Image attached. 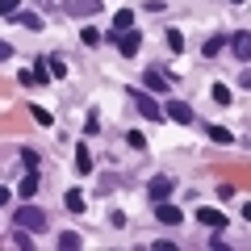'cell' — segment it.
Listing matches in <instances>:
<instances>
[{"label": "cell", "mask_w": 251, "mask_h": 251, "mask_svg": "<svg viewBox=\"0 0 251 251\" xmlns=\"http://www.w3.org/2000/svg\"><path fill=\"white\" fill-rule=\"evenodd\" d=\"M13 226H17V230L38 234V230H46V214H42L38 205H21L17 214H13Z\"/></svg>", "instance_id": "obj_1"}, {"label": "cell", "mask_w": 251, "mask_h": 251, "mask_svg": "<svg viewBox=\"0 0 251 251\" xmlns=\"http://www.w3.org/2000/svg\"><path fill=\"white\" fill-rule=\"evenodd\" d=\"M113 42H117V50H122L126 59H134L138 46H143V34H138L134 25H126V29H113Z\"/></svg>", "instance_id": "obj_2"}, {"label": "cell", "mask_w": 251, "mask_h": 251, "mask_svg": "<svg viewBox=\"0 0 251 251\" xmlns=\"http://www.w3.org/2000/svg\"><path fill=\"white\" fill-rule=\"evenodd\" d=\"M130 100H134V109L147 117V122H163V105L151 97V92H130Z\"/></svg>", "instance_id": "obj_3"}, {"label": "cell", "mask_w": 251, "mask_h": 251, "mask_svg": "<svg viewBox=\"0 0 251 251\" xmlns=\"http://www.w3.org/2000/svg\"><path fill=\"white\" fill-rule=\"evenodd\" d=\"M226 42H230V54H234L239 63H247V59H251V34H247V29H234Z\"/></svg>", "instance_id": "obj_4"}, {"label": "cell", "mask_w": 251, "mask_h": 251, "mask_svg": "<svg viewBox=\"0 0 251 251\" xmlns=\"http://www.w3.org/2000/svg\"><path fill=\"white\" fill-rule=\"evenodd\" d=\"M163 117H172V122H180V126H193V105H188V100H168V105H163Z\"/></svg>", "instance_id": "obj_5"}, {"label": "cell", "mask_w": 251, "mask_h": 251, "mask_svg": "<svg viewBox=\"0 0 251 251\" xmlns=\"http://www.w3.org/2000/svg\"><path fill=\"white\" fill-rule=\"evenodd\" d=\"M63 13H67V17H97V13H100V0H67Z\"/></svg>", "instance_id": "obj_6"}, {"label": "cell", "mask_w": 251, "mask_h": 251, "mask_svg": "<svg viewBox=\"0 0 251 251\" xmlns=\"http://www.w3.org/2000/svg\"><path fill=\"white\" fill-rule=\"evenodd\" d=\"M197 222H201V226H209V230H222V226H226V214H222V209L201 205V209H197Z\"/></svg>", "instance_id": "obj_7"}, {"label": "cell", "mask_w": 251, "mask_h": 251, "mask_svg": "<svg viewBox=\"0 0 251 251\" xmlns=\"http://www.w3.org/2000/svg\"><path fill=\"white\" fill-rule=\"evenodd\" d=\"M147 193H151V201H168L172 197V180L168 176H155L151 184H147Z\"/></svg>", "instance_id": "obj_8"}, {"label": "cell", "mask_w": 251, "mask_h": 251, "mask_svg": "<svg viewBox=\"0 0 251 251\" xmlns=\"http://www.w3.org/2000/svg\"><path fill=\"white\" fill-rule=\"evenodd\" d=\"M155 214H159V222H163V226H180V218H184L176 205H168V201H155Z\"/></svg>", "instance_id": "obj_9"}, {"label": "cell", "mask_w": 251, "mask_h": 251, "mask_svg": "<svg viewBox=\"0 0 251 251\" xmlns=\"http://www.w3.org/2000/svg\"><path fill=\"white\" fill-rule=\"evenodd\" d=\"M13 17V25H25V29H42V17L38 13H25V9H17V13H9Z\"/></svg>", "instance_id": "obj_10"}, {"label": "cell", "mask_w": 251, "mask_h": 251, "mask_svg": "<svg viewBox=\"0 0 251 251\" xmlns=\"http://www.w3.org/2000/svg\"><path fill=\"white\" fill-rule=\"evenodd\" d=\"M75 172H80V176H88V172H92V151H88V147H75Z\"/></svg>", "instance_id": "obj_11"}, {"label": "cell", "mask_w": 251, "mask_h": 251, "mask_svg": "<svg viewBox=\"0 0 251 251\" xmlns=\"http://www.w3.org/2000/svg\"><path fill=\"white\" fill-rule=\"evenodd\" d=\"M63 201H67V209H72V214H84V205H88L80 188H67V197H63Z\"/></svg>", "instance_id": "obj_12"}, {"label": "cell", "mask_w": 251, "mask_h": 251, "mask_svg": "<svg viewBox=\"0 0 251 251\" xmlns=\"http://www.w3.org/2000/svg\"><path fill=\"white\" fill-rule=\"evenodd\" d=\"M147 88H155V92H172V84H168V75H159L151 67V72H147Z\"/></svg>", "instance_id": "obj_13"}, {"label": "cell", "mask_w": 251, "mask_h": 251, "mask_svg": "<svg viewBox=\"0 0 251 251\" xmlns=\"http://www.w3.org/2000/svg\"><path fill=\"white\" fill-rule=\"evenodd\" d=\"M42 63H46V72H50V75H59V80H63V75H67V63H63L59 54H46Z\"/></svg>", "instance_id": "obj_14"}, {"label": "cell", "mask_w": 251, "mask_h": 251, "mask_svg": "<svg viewBox=\"0 0 251 251\" xmlns=\"http://www.w3.org/2000/svg\"><path fill=\"white\" fill-rule=\"evenodd\" d=\"M222 50H226V34H214L205 42V59H214V54H222Z\"/></svg>", "instance_id": "obj_15"}, {"label": "cell", "mask_w": 251, "mask_h": 251, "mask_svg": "<svg viewBox=\"0 0 251 251\" xmlns=\"http://www.w3.org/2000/svg\"><path fill=\"white\" fill-rule=\"evenodd\" d=\"M17 193H21V197H34V193H38V176H34V172H25V180H21V188H17Z\"/></svg>", "instance_id": "obj_16"}, {"label": "cell", "mask_w": 251, "mask_h": 251, "mask_svg": "<svg viewBox=\"0 0 251 251\" xmlns=\"http://www.w3.org/2000/svg\"><path fill=\"white\" fill-rule=\"evenodd\" d=\"M59 247L75 251V247H84V239H80V234H75V230H63V234H59Z\"/></svg>", "instance_id": "obj_17"}, {"label": "cell", "mask_w": 251, "mask_h": 251, "mask_svg": "<svg viewBox=\"0 0 251 251\" xmlns=\"http://www.w3.org/2000/svg\"><path fill=\"white\" fill-rule=\"evenodd\" d=\"M205 134L214 138V143H230V138H234L230 130H226V126H205Z\"/></svg>", "instance_id": "obj_18"}, {"label": "cell", "mask_w": 251, "mask_h": 251, "mask_svg": "<svg viewBox=\"0 0 251 251\" xmlns=\"http://www.w3.org/2000/svg\"><path fill=\"white\" fill-rule=\"evenodd\" d=\"M29 117H34V122H38V126H50V122H54V117H50V113H46V109H42V105H29Z\"/></svg>", "instance_id": "obj_19"}, {"label": "cell", "mask_w": 251, "mask_h": 251, "mask_svg": "<svg viewBox=\"0 0 251 251\" xmlns=\"http://www.w3.org/2000/svg\"><path fill=\"white\" fill-rule=\"evenodd\" d=\"M168 46H172V50H184V34H180V29H168Z\"/></svg>", "instance_id": "obj_20"}, {"label": "cell", "mask_w": 251, "mask_h": 251, "mask_svg": "<svg viewBox=\"0 0 251 251\" xmlns=\"http://www.w3.org/2000/svg\"><path fill=\"white\" fill-rule=\"evenodd\" d=\"M113 25H117V29H126V25H134V13H130V9H122V13H117V17H113Z\"/></svg>", "instance_id": "obj_21"}, {"label": "cell", "mask_w": 251, "mask_h": 251, "mask_svg": "<svg viewBox=\"0 0 251 251\" xmlns=\"http://www.w3.org/2000/svg\"><path fill=\"white\" fill-rule=\"evenodd\" d=\"M214 100L218 105H230V88H226V84H214Z\"/></svg>", "instance_id": "obj_22"}, {"label": "cell", "mask_w": 251, "mask_h": 251, "mask_svg": "<svg viewBox=\"0 0 251 251\" xmlns=\"http://www.w3.org/2000/svg\"><path fill=\"white\" fill-rule=\"evenodd\" d=\"M21 163H25V172H34L38 168V151H25V155H21Z\"/></svg>", "instance_id": "obj_23"}, {"label": "cell", "mask_w": 251, "mask_h": 251, "mask_svg": "<svg viewBox=\"0 0 251 251\" xmlns=\"http://www.w3.org/2000/svg\"><path fill=\"white\" fill-rule=\"evenodd\" d=\"M21 9V0H0V13H4V17H9V13H17Z\"/></svg>", "instance_id": "obj_24"}, {"label": "cell", "mask_w": 251, "mask_h": 251, "mask_svg": "<svg viewBox=\"0 0 251 251\" xmlns=\"http://www.w3.org/2000/svg\"><path fill=\"white\" fill-rule=\"evenodd\" d=\"M80 38H84V42H88V46H97V42H100V34H97V29H92V25H88V29H84V34H80Z\"/></svg>", "instance_id": "obj_25"}, {"label": "cell", "mask_w": 251, "mask_h": 251, "mask_svg": "<svg viewBox=\"0 0 251 251\" xmlns=\"http://www.w3.org/2000/svg\"><path fill=\"white\" fill-rule=\"evenodd\" d=\"M4 59H13V46L4 42V38H0V63H4Z\"/></svg>", "instance_id": "obj_26"}, {"label": "cell", "mask_w": 251, "mask_h": 251, "mask_svg": "<svg viewBox=\"0 0 251 251\" xmlns=\"http://www.w3.org/2000/svg\"><path fill=\"white\" fill-rule=\"evenodd\" d=\"M9 197H13L9 188H0V205H9Z\"/></svg>", "instance_id": "obj_27"}, {"label": "cell", "mask_w": 251, "mask_h": 251, "mask_svg": "<svg viewBox=\"0 0 251 251\" xmlns=\"http://www.w3.org/2000/svg\"><path fill=\"white\" fill-rule=\"evenodd\" d=\"M234 4H243V0H234Z\"/></svg>", "instance_id": "obj_28"}]
</instances>
